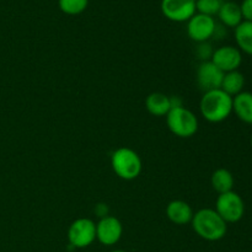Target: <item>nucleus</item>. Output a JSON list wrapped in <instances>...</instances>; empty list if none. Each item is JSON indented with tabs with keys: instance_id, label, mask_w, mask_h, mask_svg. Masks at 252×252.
<instances>
[{
	"instance_id": "6",
	"label": "nucleus",
	"mask_w": 252,
	"mask_h": 252,
	"mask_svg": "<svg viewBox=\"0 0 252 252\" xmlns=\"http://www.w3.org/2000/svg\"><path fill=\"white\" fill-rule=\"evenodd\" d=\"M96 240V223L89 218H79L68 229L69 245L74 249H85Z\"/></svg>"
},
{
	"instance_id": "13",
	"label": "nucleus",
	"mask_w": 252,
	"mask_h": 252,
	"mask_svg": "<svg viewBox=\"0 0 252 252\" xmlns=\"http://www.w3.org/2000/svg\"><path fill=\"white\" fill-rule=\"evenodd\" d=\"M145 108L155 117H164L172 108V97L162 93H152L145 98Z\"/></svg>"
},
{
	"instance_id": "5",
	"label": "nucleus",
	"mask_w": 252,
	"mask_h": 252,
	"mask_svg": "<svg viewBox=\"0 0 252 252\" xmlns=\"http://www.w3.org/2000/svg\"><path fill=\"white\" fill-rule=\"evenodd\" d=\"M214 209L226 224L238 223L245 214V203L240 194L230 191L219 194Z\"/></svg>"
},
{
	"instance_id": "15",
	"label": "nucleus",
	"mask_w": 252,
	"mask_h": 252,
	"mask_svg": "<svg viewBox=\"0 0 252 252\" xmlns=\"http://www.w3.org/2000/svg\"><path fill=\"white\" fill-rule=\"evenodd\" d=\"M218 17L221 24L230 29H235L244 21L240 5L234 1H225L219 9Z\"/></svg>"
},
{
	"instance_id": "23",
	"label": "nucleus",
	"mask_w": 252,
	"mask_h": 252,
	"mask_svg": "<svg viewBox=\"0 0 252 252\" xmlns=\"http://www.w3.org/2000/svg\"><path fill=\"white\" fill-rule=\"evenodd\" d=\"M251 147H252V137H251Z\"/></svg>"
},
{
	"instance_id": "1",
	"label": "nucleus",
	"mask_w": 252,
	"mask_h": 252,
	"mask_svg": "<svg viewBox=\"0 0 252 252\" xmlns=\"http://www.w3.org/2000/svg\"><path fill=\"white\" fill-rule=\"evenodd\" d=\"M191 225L194 233L207 241H219L226 235L228 224L212 208H202L193 214Z\"/></svg>"
},
{
	"instance_id": "20",
	"label": "nucleus",
	"mask_w": 252,
	"mask_h": 252,
	"mask_svg": "<svg viewBox=\"0 0 252 252\" xmlns=\"http://www.w3.org/2000/svg\"><path fill=\"white\" fill-rule=\"evenodd\" d=\"M221 4V0H196V11L213 17L214 15H218Z\"/></svg>"
},
{
	"instance_id": "10",
	"label": "nucleus",
	"mask_w": 252,
	"mask_h": 252,
	"mask_svg": "<svg viewBox=\"0 0 252 252\" xmlns=\"http://www.w3.org/2000/svg\"><path fill=\"white\" fill-rule=\"evenodd\" d=\"M211 61L225 74L229 71L239 70L243 63V53L238 47L223 46L213 52Z\"/></svg>"
},
{
	"instance_id": "14",
	"label": "nucleus",
	"mask_w": 252,
	"mask_h": 252,
	"mask_svg": "<svg viewBox=\"0 0 252 252\" xmlns=\"http://www.w3.org/2000/svg\"><path fill=\"white\" fill-rule=\"evenodd\" d=\"M233 112L241 122L252 125V93L243 91L233 97Z\"/></svg>"
},
{
	"instance_id": "19",
	"label": "nucleus",
	"mask_w": 252,
	"mask_h": 252,
	"mask_svg": "<svg viewBox=\"0 0 252 252\" xmlns=\"http://www.w3.org/2000/svg\"><path fill=\"white\" fill-rule=\"evenodd\" d=\"M89 0H58V6L62 12L70 16L80 15L86 10Z\"/></svg>"
},
{
	"instance_id": "12",
	"label": "nucleus",
	"mask_w": 252,
	"mask_h": 252,
	"mask_svg": "<svg viewBox=\"0 0 252 252\" xmlns=\"http://www.w3.org/2000/svg\"><path fill=\"white\" fill-rule=\"evenodd\" d=\"M166 217L171 223L176 225H185L191 223L193 218V209L187 202L181 199H174L166 206Z\"/></svg>"
},
{
	"instance_id": "17",
	"label": "nucleus",
	"mask_w": 252,
	"mask_h": 252,
	"mask_svg": "<svg viewBox=\"0 0 252 252\" xmlns=\"http://www.w3.org/2000/svg\"><path fill=\"white\" fill-rule=\"evenodd\" d=\"M234 176L228 169L219 167L212 174L211 184L214 191L218 194L226 193V192L233 191L234 189Z\"/></svg>"
},
{
	"instance_id": "11",
	"label": "nucleus",
	"mask_w": 252,
	"mask_h": 252,
	"mask_svg": "<svg viewBox=\"0 0 252 252\" xmlns=\"http://www.w3.org/2000/svg\"><path fill=\"white\" fill-rule=\"evenodd\" d=\"M224 73L209 59L199 64L197 69V84L203 93L220 89Z\"/></svg>"
},
{
	"instance_id": "21",
	"label": "nucleus",
	"mask_w": 252,
	"mask_h": 252,
	"mask_svg": "<svg viewBox=\"0 0 252 252\" xmlns=\"http://www.w3.org/2000/svg\"><path fill=\"white\" fill-rule=\"evenodd\" d=\"M244 21L252 22V0H243L240 4Z\"/></svg>"
},
{
	"instance_id": "4",
	"label": "nucleus",
	"mask_w": 252,
	"mask_h": 252,
	"mask_svg": "<svg viewBox=\"0 0 252 252\" xmlns=\"http://www.w3.org/2000/svg\"><path fill=\"white\" fill-rule=\"evenodd\" d=\"M165 117L170 132L179 138H191L198 130V118L182 105L174 106Z\"/></svg>"
},
{
	"instance_id": "22",
	"label": "nucleus",
	"mask_w": 252,
	"mask_h": 252,
	"mask_svg": "<svg viewBox=\"0 0 252 252\" xmlns=\"http://www.w3.org/2000/svg\"><path fill=\"white\" fill-rule=\"evenodd\" d=\"M111 252H126V251H123V250H113V251H111Z\"/></svg>"
},
{
	"instance_id": "2",
	"label": "nucleus",
	"mask_w": 252,
	"mask_h": 252,
	"mask_svg": "<svg viewBox=\"0 0 252 252\" xmlns=\"http://www.w3.org/2000/svg\"><path fill=\"white\" fill-rule=\"evenodd\" d=\"M199 111L208 122L220 123L233 113V97L221 89L207 91L199 101Z\"/></svg>"
},
{
	"instance_id": "7",
	"label": "nucleus",
	"mask_w": 252,
	"mask_h": 252,
	"mask_svg": "<svg viewBox=\"0 0 252 252\" xmlns=\"http://www.w3.org/2000/svg\"><path fill=\"white\" fill-rule=\"evenodd\" d=\"M217 24L213 17L203 14H196L187 21V34L198 43H204L216 34Z\"/></svg>"
},
{
	"instance_id": "16",
	"label": "nucleus",
	"mask_w": 252,
	"mask_h": 252,
	"mask_svg": "<svg viewBox=\"0 0 252 252\" xmlns=\"http://www.w3.org/2000/svg\"><path fill=\"white\" fill-rule=\"evenodd\" d=\"M234 30V37L238 48L241 53L252 56V22L243 21Z\"/></svg>"
},
{
	"instance_id": "8",
	"label": "nucleus",
	"mask_w": 252,
	"mask_h": 252,
	"mask_svg": "<svg viewBox=\"0 0 252 252\" xmlns=\"http://www.w3.org/2000/svg\"><path fill=\"white\" fill-rule=\"evenodd\" d=\"M162 15L174 22L189 21L196 14V0H161Z\"/></svg>"
},
{
	"instance_id": "3",
	"label": "nucleus",
	"mask_w": 252,
	"mask_h": 252,
	"mask_svg": "<svg viewBox=\"0 0 252 252\" xmlns=\"http://www.w3.org/2000/svg\"><path fill=\"white\" fill-rule=\"evenodd\" d=\"M111 166L120 179L132 181L142 172L143 162L135 150L128 147H121L111 155Z\"/></svg>"
},
{
	"instance_id": "9",
	"label": "nucleus",
	"mask_w": 252,
	"mask_h": 252,
	"mask_svg": "<svg viewBox=\"0 0 252 252\" xmlns=\"http://www.w3.org/2000/svg\"><path fill=\"white\" fill-rule=\"evenodd\" d=\"M123 225L116 217L105 216L96 224V240L105 246H113L121 240Z\"/></svg>"
},
{
	"instance_id": "18",
	"label": "nucleus",
	"mask_w": 252,
	"mask_h": 252,
	"mask_svg": "<svg viewBox=\"0 0 252 252\" xmlns=\"http://www.w3.org/2000/svg\"><path fill=\"white\" fill-rule=\"evenodd\" d=\"M245 86V76L239 70L229 71L224 74L223 81H221L220 89L229 96L234 97L238 94L243 93Z\"/></svg>"
}]
</instances>
